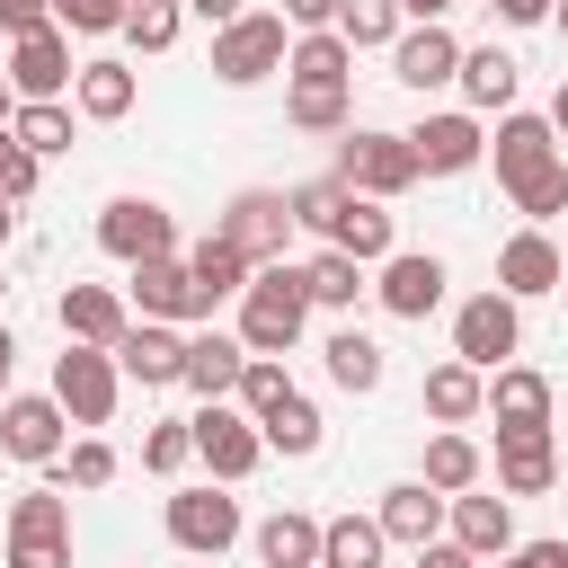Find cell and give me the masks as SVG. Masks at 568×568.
<instances>
[{"mask_svg":"<svg viewBox=\"0 0 568 568\" xmlns=\"http://www.w3.org/2000/svg\"><path fill=\"white\" fill-rule=\"evenodd\" d=\"M328 248H346L355 266H382V257L399 248V222H390V204H373V195H346V213H337Z\"/></svg>","mask_w":568,"mask_h":568,"instance_id":"30","label":"cell"},{"mask_svg":"<svg viewBox=\"0 0 568 568\" xmlns=\"http://www.w3.org/2000/svg\"><path fill=\"white\" fill-rule=\"evenodd\" d=\"M284 80H311V89H355V44H346L337 27H320V36H293V53H284Z\"/></svg>","mask_w":568,"mask_h":568,"instance_id":"31","label":"cell"},{"mask_svg":"<svg viewBox=\"0 0 568 568\" xmlns=\"http://www.w3.org/2000/svg\"><path fill=\"white\" fill-rule=\"evenodd\" d=\"M53 470H62V488H106L124 462H115V444H106V435H80V444H71Z\"/></svg>","mask_w":568,"mask_h":568,"instance_id":"43","label":"cell"},{"mask_svg":"<svg viewBox=\"0 0 568 568\" xmlns=\"http://www.w3.org/2000/svg\"><path fill=\"white\" fill-rule=\"evenodd\" d=\"M186 426H195V462H204L222 488H240V479L266 462V435H257V417H248V408H231V399H204Z\"/></svg>","mask_w":568,"mask_h":568,"instance_id":"8","label":"cell"},{"mask_svg":"<svg viewBox=\"0 0 568 568\" xmlns=\"http://www.w3.org/2000/svg\"><path fill=\"white\" fill-rule=\"evenodd\" d=\"M417 479H426L435 497H470V488L488 479V444H479L470 426H435V435H426V462H417Z\"/></svg>","mask_w":568,"mask_h":568,"instance_id":"24","label":"cell"},{"mask_svg":"<svg viewBox=\"0 0 568 568\" xmlns=\"http://www.w3.org/2000/svg\"><path fill=\"white\" fill-rule=\"evenodd\" d=\"M488 470H497V497H541V488H559V435L550 426H524V435H497V453H488Z\"/></svg>","mask_w":568,"mask_h":568,"instance_id":"18","label":"cell"},{"mask_svg":"<svg viewBox=\"0 0 568 568\" xmlns=\"http://www.w3.org/2000/svg\"><path fill=\"white\" fill-rule=\"evenodd\" d=\"M497 568H524V559H515V550H506V559H497Z\"/></svg>","mask_w":568,"mask_h":568,"instance_id":"60","label":"cell"},{"mask_svg":"<svg viewBox=\"0 0 568 568\" xmlns=\"http://www.w3.org/2000/svg\"><path fill=\"white\" fill-rule=\"evenodd\" d=\"M311 328V275L284 257V266H257L248 293H240V346L248 355H293Z\"/></svg>","mask_w":568,"mask_h":568,"instance_id":"1","label":"cell"},{"mask_svg":"<svg viewBox=\"0 0 568 568\" xmlns=\"http://www.w3.org/2000/svg\"><path fill=\"white\" fill-rule=\"evenodd\" d=\"M444 515H453V497H435L426 479H399V488H382V506H373L382 541H399V550H426V541H444Z\"/></svg>","mask_w":568,"mask_h":568,"instance_id":"23","label":"cell"},{"mask_svg":"<svg viewBox=\"0 0 568 568\" xmlns=\"http://www.w3.org/2000/svg\"><path fill=\"white\" fill-rule=\"evenodd\" d=\"M550 133H568V80H559V98H550Z\"/></svg>","mask_w":568,"mask_h":568,"instance_id":"56","label":"cell"},{"mask_svg":"<svg viewBox=\"0 0 568 568\" xmlns=\"http://www.w3.org/2000/svg\"><path fill=\"white\" fill-rule=\"evenodd\" d=\"M284 53H293L284 9H248V18H231V27L213 36V80H222V89H257V80L284 71Z\"/></svg>","mask_w":568,"mask_h":568,"instance_id":"3","label":"cell"},{"mask_svg":"<svg viewBox=\"0 0 568 568\" xmlns=\"http://www.w3.org/2000/svg\"><path fill=\"white\" fill-rule=\"evenodd\" d=\"M240 373H248L240 328H186V390H195V399H231Z\"/></svg>","mask_w":568,"mask_h":568,"instance_id":"25","label":"cell"},{"mask_svg":"<svg viewBox=\"0 0 568 568\" xmlns=\"http://www.w3.org/2000/svg\"><path fill=\"white\" fill-rule=\"evenodd\" d=\"M444 541H462L479 568H488V559H506V550H515V497H497V488H470V497H453V515H444Z\"/></svg>","mask_w":568,"mask_h":568,"instance_id":"21","label":"cell"},{"mask_svg":"<svg viewBox=\"0 0 568 568\" xmlns=\"http://www.w3.org/2000/svg\"><path fill=\"white\" fill-rule=\"evenodd\" d=\"M515 80H524V62H515L506 44H462V80H453V89H462L470 115H506V106H515Z\"/></svg>","mask_w":568,"mask_h":568,"instance_id":"26","label":"cell"},{"mask_svg":"<svg viewBox=\"0 0 568 568\" xmlns=\"http://www.w3.org/2000/svg\"><path fill=\"white\" fill-rule=\"evenodd\" d=\"M382 524L373 515H328L320 524V568H382Z\"/></svg>","mask_w":568,"mask_h":568,"instance_id":"38","label":"cell"},{"mask_svg":"<svg viewBox=\"0 0 568 568\" xmlns=\"http://www.w3.org/2000/svg\"><path fill=\"white\" fill-rule=\"evenodd\" d=\"M240 532H248V515H240V497H222V479L169 497V541H178L186 559H222Z\"/></svg>","mask_w":568,"mask_h":568,"instance_id":"13","label":"cell"},{"mask_svg":"<svg viewBox=\"0 0 568 568\" xmlns=\"http://www.w3.org/2000/svg\"><path fill=\"white\" fill-rule=\"evenodd\" d=\"M524 568H568V541H515Z\"/></svg>","mask_w":568,"mask_h":568,"instance_id":"52","label":"cell"},{"mask_svg":"<svg viewBox=\"0 0 568 568\" xmlns=\"http://www.w3.org/2000/svg\"><path fill=\"white\" fill-rule=\"evenodd\" d=\"M293 399V382H284V355H248V373H240V390H231V408H248V417H266V408H284Z\"/></svg>","mask_w":568,"mask_h":568,"instance_id":"41","label":"cell"},{"mask_svg":"<svg viewBox=\"0 0 568 568\" xmlns=\"http://www.w3.org/2000/svg\"><path fill=\"white\" fill-rule=\"evenodd\" d=\"M186 18H204V27H213V36H222V27H231V18H248V0H186Z\"/></svg>","mask_w":568,"mask_h":568,"instance_id":"51","label":"cell"},{"mask_svg":"<svg viewBox=\"0 0 568 568\" xmlns=\"http://www.w3.org/2000/svg\"><path fill=\"white\" fill-rule=\"evenodd\" d=\"M488 160H497V186H506V195H532L568 151H559V133H550V115L506 106V115H497V133H488Z\"/></svg>","mask_w":568,"mask_h":568,"instance_id":"6","label":"cell"},{"mask_svg":"<svg viewBox=\"0 0 568 568\" xmlns=\"http://www.w3.org/2000/svg\"><path fill=\"white\" fill-rule=\"evenodd\" d=\"M186 275H195L204 311H222V302H240V293H248V275H257V266H248V257H240L231 240H213V231H204V240L186 248Z\"/></svg>","mask_w":568,"mask_h":568,"instance_id":"32","label":"cell"},{"mask_svg":"<svg viewBox=\"0 0 568 568\" xmlns=\"http://www.w3.org/2000/svg\"><path fill=\"white\" fill-rule=\"evenodd\" d=\"M9 568H71V497L27 488L9 506Z\"/></svg>","mask_w":568,"mask_h":568,"instance_id":"10","label":"cell"},{"mask_svg":"<svg viewBox=\"0 0 568 568\" xmlns=\"http://www.w3.org/2000/svg\"><path fill=\"white\" fill-rule=\"evenodd\" d=\"M444 284H453V275H444L435 248H390L382 275H373V302H382L390 320H426V311L444 302Z\"/></svg>","mask_w":568,"mask_h":568,"instance_id":"15","label":"cell"},{"mask_svg":"<svg viewBox=\"0 0 568 568\" xmlns=\"http://www.w3.org/2000/svg\"><path fill=\"white\" fill-rule=\"evenodd\" d=\"M178 27H186V9H178V0H151V9H133V18H124V44H133V53H169V44H178Z\"/></svg>","mask_w":568,"mask_h":568,"instance_id":"45","label":"cell"},{"mask_svg":"<svg viewBox=\"0 0 568 568\" xmlns=\"http://www.w3.org/2000/svg\"><path fill=\"white\" fill-rule=\"evenodd\" d=\"M444 9H462V0H399V18H408V27H444Z\"/></svg>","mask_w":568,"mask_h":568,"instance_id":"54","label":"cell"},{"mask_svg":"<svg viewBox=\"0 0 568 568\" xmlns=\"http://www.w3.org/2000/svg\"><path fill=\"white\" fill-rule=\"evenodd\" d=\"M36 27H53V0H0V36H9V44L36 36Z\"/></svg>","mask_w":568,"mask_h":568,"instance_id":"48","label":"cell"},{"mask_svg":"<svg viewBox=\"0 0 568 568\" xmlns=\"http://www.w3.org/2000/svg\"><path fill=\"white\" fill-rule=\"evenodd\" d=\"M98 248L115 266H142V257H178V213L151 204V195H106L98 204Z\"/></svg>","mask_w":568,"mask_h":568,"instance_id":"7","label":"cell"},{"mask_svg":"<svg viewBox=\"0 0 568 568\" xmlns=\"http://www.w3.org/2000/svg\"><path fill=\"white\" fill-rule=\"evenodd\" d=\"M417 408H426L435 426H479V417H488V373H470L462 355H444V364L426 373V390H417Z\"/></svg>","mask_w":568,"mask_h":568,"instance_id":"27","label":"cell"},{"mask_svg":"<svg viewBox=\"0 0 568 568\" xmlns=\"http://www.w3.org/2000/svg\"><path fill=\"white\" fill-rule=\"evenodd\" d=\"M417 568H479V559H470L462 541H426V550H417Z\"/></svg>","mask_w":568,"mask_h":568,"instance_id":"53","label":"cell"},{"mask_svg":"<svg viewBox=\"0 0 568 568\" xmlns=\"http://www.w3.org/2000/svg\"><path fill=\"white\" fill-rule=\"evenodd\" d=\"M337 213H346V186H337V178L293 186V222H302V231H320V240H328V231H337Z\"/></svg>","mask_w":568,"mask_h":568,"instance_id":"46","label":"cell"},{"mask_svg":"<svg viewBox=\"0 0 568 568\" xmlns=\"http://www.w3.org/2000/svg\"><path fill=\"white\" fill-rule=\"evenodd\" d=\"M9 115H18V89H9V71H0V124H9Z\"/></svg>","mask_w":568,"mask_h":568,"instance_id":"58","label":"cell"},{"mask_svg":"<svg viewBox=\"0 0 568 568\" xmlns=\"http://www.w3.org/2000/svg\"><path fill=\"white\" fill-rule=\"evenodd\" d=\"M124 302H133L142 320H169V328H213L186 257H142V266H124Z\"/></svg>","mask_w":568,"mask_h":568,"instance_id":"11","label":"cell"},{"mask_svg":"<svg viewBox=\"0 0 568 568\" xmlns=\"http://www.w3.org/2000/svg\"><path fill=\"white\" fill-rule=\"evenodd\" d=\"M115 373H124V382H142V390H169V382H186V328H169V320H142V328H124V346H115Z\"/></svg>","mask_w":568,"mask_h":568,"instance_id":"22","label":"cell"},{"mask_svg":"<svg viewBox=\"0 0 568 568\" xmlns=\"http://www.w3.org/2000/svg\"><path fill=\"white\" fill-rule=\"evenodd\" d=\"M488 417H497V435L550 426V373H532V364H497V373H488Z\"/></svg>","mask_w":568,"mask_h":568,"instance_id":"28","label":"cell"},{"mask_svg":"<svg viewBox=\"0 0 568 568\" xmlns=\"http://www.w3.org/2000/svg\"><path fill=\"white\" fill-rule=\"evenodd\" d=\"M257 559H266V568H320V515L275 506V515L257 524Z\"/></svg>","mask_w":568,"mask_h":568,"instance_id":"34","label":"cell"},{"mask_svg":"<svg viewBox=\"0 0 568 568\" xmlns=\"http://www.w3.org/2000/svg\"><path fill=\"white\" fill-rule=\"evenodd\" d=\"M9 364H18V337H9V320H0V390H9Z\"/></svg>","mask_w":568,"mask_h":568,"instance_id":"55","label":"cell"},{"mask_svg":"<svg viewBox=\"0 0 568 568\" xmlns=\"http://www.w3.org/2000/svg\"><path fill=\"white\" fill-rule=\"evenodd\" d=\"M559 275H568V248L550 240V231H515L506 248H497V293H515V302H541V293H559Z\"/></svg>","mask_w":568,"mask_h":568,"instance_id":"20","label":"cell"},{"mask_svg":"<svg viewBox=\"0 0 568 568\" xmlns=\"http://www.w3.org/2000/svg\"><path fill=\"white\" fill-rule=\"evenodd\" d=\"M133 98H142V80H133V62H115V53L80 62V80H71V106H80L89 124H124Z\"/></svg>","mask_w":568,"mask_h":568,"instance_id":"29","label":"cell"},{"mask_svg":"<svg viewBox=\"0 0 568 568\" xmlns=\"http://www.w3.org/2000/svg\"><path fill=\"white\" fill-rule=\"evenodd\" d=\"M0 453L27 462V470H53V462L71 453L62 399H53V390H9V399H0Z\"/></svg>","mask_w":568,"mask_h":568,"instance_id":"9","label":"cell"},{"mask_svg":"<svg viewBox=\"0 0 568 568\" xmlns=\"http://www.w3.org/2000/svg\"><path fill=\"white\" fill-rule=\"evenodd\" d=\"M36 178H44V160L0 124V195H9V204H27V195H36Z\"/></svg>","mask_w":568,"mask_h":568,"instance_id":"47","label":"cell"},{"mask_svg":"<svg viewBox=\"0 0 568 568\" xmlns=\"http://www.w3.org/2000/svg\"><path fill=\"white\" fill-rule=\"evenodd\" d=\"M53 320H62V346H124V328H133V302L115 293V284H62V302H53Z\"/></svg>","mask_w":568,"mask_h":568,"instance_id":"16","label":"cell"},{"mask_svg":"<svg viewBox=\"0 0 568 568\" xmlns=\"http://www.w3.org/2000/svg\"><path fill=\"white\" fill-rule=\"evenodd\" d=\"M0 302H9V275H0Z\"/></svg>","mask_w":568,"mask_h":568,"instance_id":"61","label":"cell"},{"mask_svg":"<svg viewBox=\"0 0 568 568\" xmlns=\"http://www.w3.org/2000/svg\"><path fill=\"white\" fill-rule=\"evenodd\" d=\"M550 27H559V44H568V0H559V9H550Z\"/></svg>","mask_w":568,"mask_h":568,"instance_id":"59","label":"cell"},{"mask_svg":"<svg viewBox=\"0 0 568 568\" xmlns=\"http://www.w3.org/2000/svg\"><path fill=\"white\" fill-rule=\"evenodd\" d=\"M293 231H302L293 222V195H275V186H240L222 204V222H213V240H231L248 266H284V240Z\"/></svg>","mask_w":568,"mask_h":568,"instance_id":"4","label":"cell"},{"mask_svg":"<svg viewBox=\"0 0 568 568\" xmlns=\"http://www.w3.org/2000/svg\"><path fill=\"white\" fill-rule=\"evenodd\" d=\"M559 293H568V275H559Z\"/></svg>","mask_w":568,"mask_h":568,"instance_id":"63","label":"cell"},{"mask_svg":"<svg viewBox=\"0 0 568 568\" xmlns=\"http://www.w3.org/2000/svg\"><path fill=\"white\" fill-rule=\"evenodd\" d=\"M115 390H124V373H115L106 346H62L53 355V399H62L71 426H106L115 417Z\"/></svg>","mask_w":568,"mask_h":568,"instance_id":"12","label":"cell"},{"mask_svg":"<svg viewBox=\"0 0 568 568\" xmlns=\"http://www.w3.org/2000/svg\"><path fill=\"white\" fill-rule=\"evenodd\" d=\"M186 462H195V426H186V417H160V426L142 435V470H151V479H178Z\"/></svg>","mask_w":568,"mask_h":568,"instance_id":"42","label":"cell"},{"mask_svg":"<svg viewBox=\"0 0 568 568\" xmlns=\"http://www.w3.org/2000/svg\"><path fill=\"white\" fill-rule=\"evenodd\" d=\"M9 133H18L36 160H62V151H71V106H62V98H36V106L9 115Z\"/></svg>","mask_w":568,"mask_h":568,"instance_id":"39","label":"cell"},{"mask_svg":"<svg viewBox=\"0 0 568 568\" xmlns=\"http://www.w3.org/2000/svg\"><path fill=\"white\" fill-rule=\"evenodd\" d=\"M515 346H524V302L515 293H470L462 311H453V355L470 364V373H497V364H515Z\"/></svg>","mask_w":568,"mask_h":568,"instance_id":"5","label":"cell"},{"mask_svg":"<svg viewBox=\"0 0 568 568\" xmlns=\"http://www.w3.org/2000/svg\"><path fill=\"white\" fill-rule=\"evenodd\" d=\"M284 27L293 36H320V27H337V0H284Z\"/></svg>","mask_w":568,"mask_h":568,"instance_id":"49","label":"cell"},{"mask_svg":"<svg viewBox=\"0 0 568 568\" xmlns=\"http://www.w3.org/2000/svg\"><path fill=\"white\" fill-rule=\"evenodd\" d=\"M133 0H53V27L62 36H124Z\"/></svg>","mask_w":568,"mask_h":568,"instance_id":"44","label":"cell"},{"mask_svg":"<svg viewBox=\"0 0 568 568\" xmlns=\"http://www.w3.org/2000/svg\"><path fill=\"white\" fill-rule=\"evenodd\" d=\"M9 231H18V204H9V195H0V248H9Z\"/></svg>","mask_w":568,"mask_h":568,"instance_id":"57","label":"cell"},{"mask_svg":"<svg viewBox=\"0 0 568 568\" xmlns=\"http://www.w3.org/2000/svg\"><path fill=\"white\" fill-rule=\"evenodd\" d=\"M284 124H293V133H346V124H355V89L284 80Z\"/></svg>","mask_w":568,"mask_h":568,"instance_id":"35","label":"cell"},{"mask_svg":"<svg viewBox=\"0 0 568 568\" xmlns=\"http://www.w3.org/2000/svg\"><path fill=\"white\" fill-rule=\"evenodd\" d=\"M399 0H337V36L355 44V53H373V44H399Z\"/></svg>","mask_w":568,"mask_h":568,"instance_id":"40","label":"cell"},{"mask_svg":"<svg viewBox=\"0 0 568 568\" xmlns=\"http://www.w3.org/2000/svg\"><path fill=\"white\" fill-rule=\"evenodd\" d=\"M302 275H311V311H355V302L373 293V284H364V266H355L346 248H328V240L302 257Z\"/></svg>","mask_w":568,"mask_h":568,"instance_id":"33","label":"cell"},{"mask_svg":"<svg viewBox=\"0 0 568 568\" xmlns=\"http://www.w3.org/2000/svg\"><path fill=\"white\" fill-rule=\"evenodd\" d=\"M257 435H266V453H284V462H311V453L328 444V426H320V408H311L302 390H293L284 408H266V417H257Z\"/></svg>","mask_w":568,"mask_h":568,"instance_id":"37","label":"cell"},{"mask_svg":"<svg viewBox=\"0 0 568 568\" xmlns=\"http://www.w3.org/2000/svg\"><path fill=\"white\" fill-rule=\"evenodd\" d=\"M320 364H328V382H337V390H355V399H364V390H382V373H390V364H382V346H373L364 328H337V337L320 346Z\"/></svg>","mask_w":568,"mask_h":568,"instance_id":"36","label":"cell"},{"mask_svg":"<svg viewBox=\"0 0 568 568\" xmlns=\"http://www.w3.org/2000/svg\"><path fill=\"white\" fill-rule=\"evenodd\" d=\"M346 195H373V204H399L426 169H417V151H408V133H382V124H346V142H337V169H328Z\"/></svg>","mask_w":568,"mask_h":568,"instance_id":"2","label":"cell"},{"mask_svg":"<svg viewBox=\"0 0 568 568\" xmlns=\"http://www.w3.org/2000/svg\"><path fill=\"white\" fill-rule=\"evenodd\" d=\"M71 80H80V62H71V36H62V27H36V36L9 44V89H18V106L62 98Z\"/></svg>","mask_w":568,"mask_h":568,"instance_id":"17","label":"cell"},{"mask_svg":"<svg viewBox=\"0 0 568 568\" xmlns=\"http://www.w3.org/2000/svg\"><path fill=\"white\" fill-rule=\"evenodd\" d=\"M488 9H497L506 27H550V9H559V0H488Z\"/></svg>","mask_w":568,"mask_h":568,"instance_id":"50","label":"cell"},{"mask_svg":"<svg viewBox=\"0 0 568 568\" xmlns=\"http://www.w3.org/2000/svg\"><path fill=\"white\" fill-rule=\"evenodd\" d=\"M408 151H417L426 178H462V169L488 160V124H479L470 106H444V115H426V124L408 133Z\"/></svg>","mask_w":568,"mask_h":568,"instance_id":"14","label":"cell"},{"mask_svg":"<svg viewBox=\"0 0 568 568\" xmlns=\"http://www.w3.org/2000/svg\"><path fill=\"white\" fill-rule=\"evenodd\" d=\"M390 80L399 89H453L462 80V36L453 27H399V44H390Z\"/></svg>","mask_w":568,"mask_h":568,"instance_id":"19","label":"cell"},{"mask_svg":"<svg viewBox=\"0 0 568 568\" xmlns=\"http://www.w3.org/2000/svg\"><path fill=\"white\" fill-rule=\"evenodd\" d=\"M133 9H151V0H133ZM178 9H186V0H178Z\"/></svg>","mask_w":568,"mask_h":568,"instance_id":"62","label":"cell"}]
</instances>
